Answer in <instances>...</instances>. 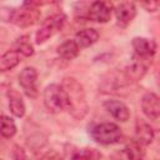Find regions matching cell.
Returning a JSON list of instances; mask_svg holds the SVG:
<instances>
[{
    "label": "cell",
    "mask_w": 160,
    "mask_h": 160,
    "mask_svg": "<svg viewBox=\"0 0 160 160\" xmlns=\"http://www.w3.org/2000/svg\"><path fill=\"white\" fill-rule=\"evenodd\" d=\"M18 79H19V85L21 86L24 94L30 99H35L39 94L38 70L34 66H26L20 71Z\"/></svg>",
    "instance_id": "ba28073f"
},
{
    "label": "cell",
    "mask_w": 160,
    "mask_h": 160,
    "mask_svg": "<svg viewBox=\"0 0 160 160\" xmlns=\"http://www.w3.org/2000/svg\"><path fill=\"white\" fill-rule=\"evenodd\" d=\"M42 160H62V158H61L58 152H55V151H50V152H48L46 155H44Z\"/></svg>",
    "instance_id": "484cf974"
},
{
    "label": "cell",
    "mask_w": 160,
    "mask_h": 160,
    "mask_svg": "<svg viewBox=\"0 0 160 160\" xmlns=\"http://www.w3.org/2000/svg\"><path fill=\"white\" fill-rule=\"evenodd\" d=\"M142 114L149 120H156L160 118V96L152 91H148L142 95L141 101Z\"/></svg>",
    "instance_id": "7c38bea8"
},
{
    "label": "cell",
    "mask_w": 160,
    "mask_h": 160,
    "mask_svg": "<svg viewBox=\"0 0 160 160\" xmlns=\"http://www.w3.org/2000/svg\"><path fill=\"white\" fill-rule=\"evenodd\" d=\"M11 49L16 50L24 58H29V56H31L34 54V46L30 42L28 35H22L20 38H18L15 40V42H14V45H12Z\"/></svg>",
    "instance_id": "ffe728a7"
},
{
    "label": "cell",
    "mask_w": 160,
    "mask_h": 160,
    "mask_svg": "<svg viewBox=\"0 0 160 160\" xmlns=\"http://www.w3.org/2000/svg\"><path fill=\"white\" fill-rule=\"evenodd\" d=\"M152 60H146V59H140L135 55L131 56L130 62L126 65V68L124 69L125 74L128 75V78L130 79L131 82L139 81L144 78V75L146 74L150 64Z\"/></svg>",
    "instance_id": "8fae6325"
},
{
    "label": "cell",
    "mask_w": 160,
    "mask_h": 160,
    "mask_svg": "<svg viewBox=\"0 0 160 160\" xmlns=\"http://www.w3.org/2000/svg\"><path fill=\"white\" fill-rule=\"evenodd\" d=\"M66 22V15L64 12H55L46 18V20L42 21L41 26L35 34V42L38 45H41L46 42L51 36H54L56 32H59Z\"/></svg>",
    "instance_id": "5b68a950"
},
{
    "label": "cell",
    "mask_w": 160,
    "mask_h": 160,
    "mask_svg": "<svg viewBox=\"0 0 160 160\" xmlns=\"http://www.w3.org/2000/svg\"><path fill=\"white\" fill-rule=\"evenodd\" d=\"M116 25L120 29L128 28L136 16V4L132 1H121L114 6Z\"/></svg>",
    "instance_id": "9c48e42d"
},
{
    "label": "cell",
    "mask_w": 160,
    "mask_h": 160,
    "mask_svg": "<svg viewBox=\"0 0 160 160\" xmlns=\"http://www.w3.org/2000/svg\"><path fill=\"white\" fill-rule=\"evenodd\" d=\"M100 38V34L96 29L94 28H88V29H82L80 31H78L75 34L74 40L76 41L78 46L80 48V50L86 49L91 45H94Z\"/></svg>",
    "instance_id": "2e32d148"
},
{
    "label": "cell",
    "mask_w": 160,
    "mask_h": 160,
    "mask_svg": "<svg viewBox=\"0 0 160 160\" xmlns=\"http://www.w3.org/2000/svg\"><path fill=\"white\" fill-rule=\"evenodd\" d=\"M155 138V131L154 129L150 126V124H148L144 120H138L136 121V126H135V138L134 140L140 144L141 146L146 148L149 144L152 142Z\"/></svg>",
    "instance_id": "5bb4252c"
},
{
    "label": "cell",
    "mask_w": 160,
    "mask_h": 160,
    "mask_svg": "<svg viewBox=\"0 0 160 160\" xmlns=\"http://www.w3.org/2000/svg\"><path fill=\"white\" fill-rule=\"evenodd\" d=\"M56 52L59 55V58L61 60H65V61H70L72 59H75L79 52H80V48L78 46L76 41L74 39H68L65 41H62L58 49H56Z\"/></svg>",
    "instance_id": "e0dca14e"
},
{
    "label": "cell",
    "mask_w": 160,
    "mask_h": 160,
    "mask_svg": "<svg viewBox=\"0 0 160 160\" xmlns=\"http://www.w3.org/2000/svg\"><path fill=\"white\" fill-rule=\"evenodd\" d=\"M9 109L15 118H24L26 112V106L22 98L12 90H9Z\"/></svg>",
    "instance_id": "ac0fdd59"
},
{
    "label": "cell",
    "mask_w": 160,
    "mask_h": 160,
    "mask_svg": "<svg viewBox=\"0 0 160 160\" xmlns=\"http://www.w3.org/2000/svg\"><path fill=\"white\" fill-rule=\"evenodd\" d=\"M140 6L145 8L148 11H156L160 6V2H156V1H150V2H141Z\"/></svg>",
    "instance_id": "d4e9b609"
},
{
    "label": "cell",
    "mask_w": 160,
    "mask_h": 160,
    "mask_svg": "<svg viewBox=\"0 0 160 160\" xmlns=\"http://www.w3.org/2000/svg\"><path fill=\"white\" fill-rule=\"evenodd\" d=\"M20 59H21V55L16 50L10 49V50L5 51L0 58V70L2 72L12 70L14 68H16L20 64V61H21Z\"/></svg>",
    "instance_id": "d6986e66"
},
{
    "label": "cell",
    "mask_w": 160,
    "mask_h": 160,
    "mask_svg": "<svg viewBox=\"0 0 160 160\" xmlns=\"http://www.w3.org/2000/svg\"><path fill=\"white\" fill-rule=\"evenodd\" d=\"M131 48L134 50L132 55L140 59L152 60L156 52V42L152 39H148L142 36H135L131 40Z\"/></svg>",
    "instance_id": "30bf717a"
},
{
    "label": "cell",
    "mask_w": 160,
    "mask_h": 160,
    "mask_svg": "<svg viewBox=\"0 0 160 160\" xmlns=\"http://www.w3.org/2000/svg\"><path fill=\"white\" fill-rule=\"evenodd\" d=\"M114 11V5L110 1H92L88 4L82 18L95 22H108Z\"/></svg>",
    "instance_id": "52a82bcc"
},
{
    "label": "cell",
    "mask_w": 160,
    "mask_h": 160,
    "mask_svg": "<svg viewBox=\"0 0 160 160\" xmlns=\"http://www.w3.org/2000/svg\"><path fill=\"white\" fill-rule=\"evenodd\" d=\"M26 142L34 151H40V149H42L46 145V138L41 132H36L30 135L26 139Z\"/></svg>",
    "instance_id": "603a6c76"
},
{
    "label": "cell",
    "mask_w": 160,
    "mask_h": 160,
    "mask_svg": "<svg viewBox=\"0 0 160 160\" xmlns=\"http://www.w3.org/2000/svg\"><path fill=\"white\" fill-rule=\"evenodd\" d=\"M42 101L45 109L51 114H60L68 110V98L61 84H50L44 89Z\"/></svg>",
    "instance_id": "277c9868"
},
{
    "label": "cell",
    "mask_w": 160,
    "mask_h": 160,
    "mask_svg": "<svg viewBox=\"0 0 160 160\" xmlns=\"http://www.w3.org/2000/svg\"><path fill=\"white\" fill-rule=\"evenodd\" d=\"M105 110L116 120L120 122H126L130 119V110L125 102L118 99H109L104 102Z\"/></svg>",
    "instance_id": "4fadbf2b"
},
{
    "label": "cell",
    "mask_w": 160,
    "mask_h": 160,
    "mask_svg": "<svg viewBox=\"0 0 160 160\" xmlns=\"http://www.w3.org/2000/svg\"><path fill=\"white\" fill-rule=\"evenodd\" d=\"M40 2L34 1H25L19 8H12L8 11V15L2 19L4 21H9L19 28H29L38 22L40 19Z\"/></svg>",
    "instance_id": "7a4b0ae2"
},
{
    "label": "cell",
    "mask_w": 160,
    "mask_h": 160,
    "mask_svg": "<svg viewBox=\"0 0 160 160\" xmlns=\"http://www.w3.org/2000/svg\"><path fill=\"white\" fill-rule=\"evenodd\" d=\"M144 149V146L132 140L119 151V156L116 160H142L145 154Z\"/></svg>",
    "instance_id": "9a60e30c"
},
{
    "label": "cell",
    "mask_w": 160,
    "mask_h": 160,
    "mask_svg": "<svg viewBox=\"0 0 160 160\" xmlns=\"http://www.w3.org/2000/svg\"><path fill=\"white\" fill-rule=\"evenodd\" d=\"M132 82L125 74L124 69H115L108 72L100 81V90L105 94H121Z\"/></svg>",
    "instance_id": "8992f818"
},
{
    "label": "cell",
    "mask_w": 160,
    "mask_h": 160,
    "mask_svg": "<svg viewBox=\"0 0 160 160\" xmlns=\"http://www.w3.org/2000/svg\"><path fill=\"white\" fill-rule=\"evenodd\" d=\"M61 85L66 92L69 114L75 120H82L89 111L86 92L82 84L72 76H66L62 79Z\"/></svg>",
    "instance_id": "6da1fadb"
},
{
    "label": "cell",
    "mask_w": 160,
    "mask_h": 160,
    "mask_svg": "<svg viewBox=\"0 0 160 160\" xmlns=\"http://www.w3.org/2000/svg\"><path fill=\"white\" fill-rule=\"evenodd\" d=\"M1 160H5V159H1Z\"/></svg>",
    "instance_id": "4316f807"
},
{
    "label": "cell",
    "mask_w": 160,
    "mask_h": 160,
    "mask_svg": "<svg viewBox=\"0 0 160 160\" xmlns=\"http://www.w3.org/2000/svg\"><path fill=\"white\" fill-rule=\"evenodd\" d=\"M90 138L100 145H112L122 139L121 128L111 121L94 124L89 128Z\"/></svg>",
    "instance_id": "3957f363"
},
{
    "label": "cell",
    "mask_w": 160,
    "mask_h": 160,
    "mask_svg": "<svg viewBox=\"0 0 160 160\" xmlns=\"http://www.w3.org/2000/svg\"><path fill=\"white\" fill-rule=\"evenodd\" d=\"M101 158V154L96 150V149H91V148H84L80 150H76L70 160H99Z\"/></svg>",
    "instance_id": "7402d4cb"
},
{
    "label": "cell",
    "mask_w": 160,
    "mask_h": 160,
    "mask_svg": "<svg viewBox=\"0 0 160 160\" xmlns=\"http://www.w3.org/2000/svg\"><path fill=\"white\" fill-rule=\"evenodd\" d=\"M12 156H14L15 160H28V156H26L25 151H24L19 145H15V146H14Z\"/></svg>",
    "instance_id": "cb8c5ba5"
},
{
    "label": "cell",
    "mask_w": 160,
    "mask_h": 160,
    "mask_svg": "<svg viewBox=\"0 0 160 160\" xmlns=\"http://www.w3.org/2000/svg\"><path fill=\"white\" fill-rule=\"evenodd\" d=\"M16 131H18V129H16L15 121L10 116L2 114L1 115V128H0L1 136L4 139H11V138L15 136Z\"/></svg>",
    "instance_id": "44dd1931"
}]
</instances>
